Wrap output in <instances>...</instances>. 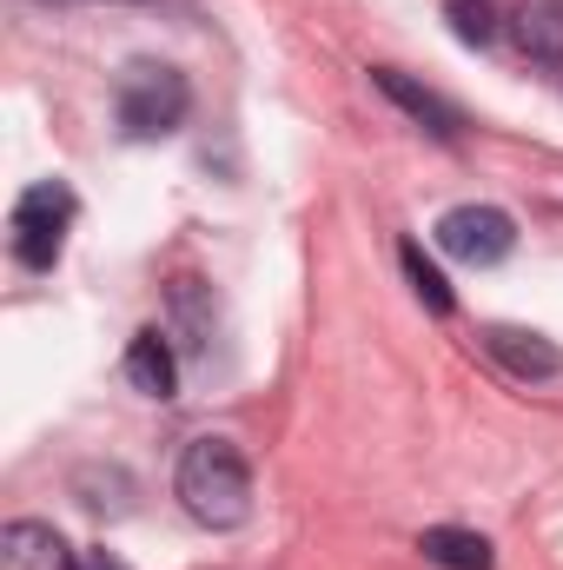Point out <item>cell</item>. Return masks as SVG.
Returning <instances> with one entry per match:
<instances>
[{
  "label": "cell",
  "instance_id": "11",
  "mask_svg": "<svg viewBox=\"0 0 563 570\" xmlns=\"http://www.w3.org/2000/svg\"><path fill=\"white\" fill-rule=\"evenodd\" d=\"M418 551L437 570H497L491 538H484V531H464V524H431V531L418 538Z\"/></svg>",
  "mask_w": 563,
  "mask_h": 570
},
{
  "label": "cell",
  "instance_id": "5",
  "mask_svg": "<svg viewBox=\"0 0 563 570\" xmlns=\"http://www.w3.org/2000/svg\"><path fill=\"white\" fill-rule=\"evenodd\" d=\"M484 352L524 385H544L563 372V345H551L544 332H524V325H484Z\"/></svg>",
  "mask_w": 563,
  "mask_h": 570
},
{
  "label": "cell",
  "instance_id": "6",
  "mask_svg": "<svg viewBox=\"0 0 563 570\" xmlns=\"http://www.w3.org/2000/svg\"><path fill=\"white\" fill-rule=\"evenodd\" d=\"M166 318H172V332H179V345L186 352H213V332H219V298H213V285L199 279V273H179V279L166 285Z\"/></svg>",
  "mask_w": 563,
  "mask_h": 570
},
{
  "label": "cell",
  "instance_id": "2",
  "mask_svg": "<svg viewBox=\"0 0 563 570\" xmlns=\"http://www.w3.org/2000/svg\"><path fill=\"white\" fill-rule=\"evenodd\" d=\"M113 114L127 140H166L192 114V87L172 60H127L113 80Z\"/></svg>",
  "mask_w": 563,
  "mask_h": 570
},
{
  "label": "cell",
  "instance_id": "7",
  "mask_svg": "<svg viewBox=\"0 0 563 570\" xmlns=\"http://www.w3.org/2000/svg\"><path fill=\"white\" fill-rule=\"evenodd\" d=\"M372 87H378L392 107H405L424 134H437V140H457V127H464V120H457V107H451V100H437L431 87H418L412 73H398V67H372Z\"/></svg>",
  "mask_w": 563,
  "mask_h": 570
},
{
  "label": "cell",
  "instance_id": "12",
  "mask_svg": "<svg viewBox=\"0 0 563 570\" xmlns=\"http://www.w3.org/2000/svg\"><path fill=\"white\" fill-rule=\"evenodd\" d=\"M398 266H405V279H412V292H418V305H424V312L451 318V305H457V298H451L444 273H437V266L424 259V246H418V239H405V246H398Z\"/></svg>",
  "mask_w": 563,
  "mask_h": 570
},
{
  "label": "cell",
  "instance_id": "3",
  "mask_svg": "<svg viewBox=\"0 0 563 570\" xmlns=\"http://www.w3.org/2000/svg\"><path fill=\"white\" fill-rule=\"evenodd\" d=\"M73 213H80V199H73L67 179H33V186L13 199V219H7V233H13V259H20L27 273H47V266L60 259V246H67Z\"/></svg>",
  "mask_w": 563,
  "mask_h": 570
},
{
  "label": "cell",
  "instance_id": "14",
  "mask_svg": "<svg viewBox=\"0 0 563 570\" xmlns=\"http://www.w3.org/2000/svg\"><path fill=\"white\" fill-rule=\"evenodd\" d=\"M73 570H127L113 551H73Z\"/></svg>",
  "mask_w": 563,
  "mask_h": 570
},
{
  "label": "cell",
  "instance_id": "10",
  "mask_svg": "<svg viewBox=\"0 0 563 570\" xmlns=\"http://www.w3.org/2000/svg\"><path fill=\"white\" fill-rule=\"evenodd\" d=\"M511 40L524 60L537 67H563V0H524L511 13Z\"/></svg>",
  "mask_w": 563,
  "mask_h": 570
},
{
  "label": "cell",
  "instance_id": "4",
  "mask_svg": "<svg viewBox=\"0 0 563 570\" xmlns=\"http://www.w3.org/2000/svg\"><path fill=\"white\" fill-rule=\"evenodd\" d=\"M431 233H437V253L457 259V266H504L517 253V219L504 206H477V199L451 206Z\"/></svg>",
  "mask_w": 563,
  "mask_h": 570
},
{
  "label": "cell",
  "instance_id": "8",
  "mask_svg": "<svg viewBox=\"0 0 563 570\" xmlns=\"http://www.w3.org/2000/svg\"><path fill=\"white\" fill-rule=\"evenodd\" d=\"M127 385L140 392V399H172L179 392V358H172V338L159 332V325H146L134 332V345H127Z\"/></svg>",
  "mask_w": 563,
  "mask_h": 570
},
{
  "label": "cell",
  "instance_id": "13",
  "mask_svg": "<svg viewBox=\"0 0 563 570\" xmlns=\"http://www.w3.org/2000/svg\"><path fill=\"white\" fill-rule=\"evenodd\" d=\"M444 20L464 47H491L497 40V7L491 0H444Z\"/></svg>",
  "mask_w": 563,
  "mask_h": 570
},
{
  "label": "cell",
  "instance_id": "15",
  "mask_svg": "<svg viewBox=\"0 0 563 570\" xmlns=\"http://www.w3.org/2000/svg\"><path fill=\"white\" fill-rule=\"evenodd\" d=\"M113 7H127V0H113Z\"/></svg>",
  "mask_w": 563,
  "mask_h": 570
},
{
  "label": "cell",
  "instance_id": "1",
  "mask_svg": "<svg viewBox=\"0 0 563 570\" xmlns=\"http://www.w3.org/2000/svg\"><path fill=\"white\" fill-rule=\"evenodd\" d=\"M172 498L186 504L192 524L206 531H239L253 518V464L233 438L206 431L179 451V471H172Z\"/></svg>",
  "mask_w": 563,
  "mask_h": 570
},
{
  "label": "cell",
  "instance_id": "9",
  "mask_svg": "<svg viewBox=\"0 0 563 570\" xmlns=\"http://www.w3.org/2000/svg\"><path fill=\"white\" fill-rule=\"evenodd\" d=\"M0 570H73V551L60 544L53 524L20 518V524L0 531Z\"/></svg>",
  "mask_w": 563,
  "mask_h": 570
}]
</instances>
